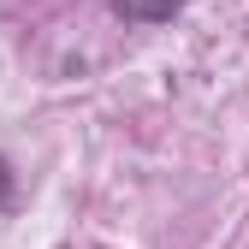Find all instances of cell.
Instances as JSON below:
<instances>
[{
    "mask_svg": "<svg viewBox=\"0 0 249 249\" xmlns=\"http://www.w3.org/2000/svg\"><path fill=\"white\" fill-rule=\"evenodd\" d=\"M190 0H113V12L124 24H137V30H154V24H172Z\"/></svg>",
    "mask_w": 249,
    "mask_h": 249,
    "instance_id": "obj_1",
    "label": "cell"
},
{
    "mask_svg": "<svg viewBox=\"0 0 249 249\" xmlns=\"http://www.w3.org/2000/svg\"><path fill=\"white\" fill-rule=\"evenodd\" d=\"M18 208V172H12V160L0 154V213H12Z\"/></svg>",
    "mask_w": 249,
    "mask_h": 249,
    "instance_id": "obj_2",
    "label": "cell"
}]
</instances>
